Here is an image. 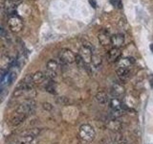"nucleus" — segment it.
I'll return each instance as SVG.
<instances>
[{"instance_id": "1", "label": "nucleus", "mask_w": 153, "mask_h": 144, "mask_svg": "<svg viewBox=\"0 0 153 144\" xmlns=\"http://www.w3.org/2000/svg\"><path fill=\"white\" fill-rule=\"evenodd\" d=\"M79 136L83 142L90 143L96 137V131L90 124H83L79 129Z\"/></svg>"}, {"instance_id": "2", "label": "nucleus", "mask_w": 153, "mask_h": 144, "mask_svg": "<svg viewBox=\"0 0 153 144\" xmlns=\"http://www.w3.org/2000/svg\"><path fill=\"white\" fill-rule=\"evenodd\" d=\"M59 64H71L76 62V54L69 48H62L59 53Z\"/></svg>"}, {"instance_id": "3", "label": "nucleus", "mask_w": 153, "mask_h": 144, "mask_svg": "<svg viewBox=\"0 0 153 144\" xmlns=\"http://www.w3.org/2000/svg\"><path fill=\"white\" fill-rule=\"evenodd\" d=\"M79 57L80 58L81 62H82L84 64H90L91 60H92V57H93V49H92V47H91V45H89L88 43H86V44H83L81 46L79 49Z\"/></svg>"}, {"instance_id": "4", "label": "nucleus", "mask_w": 153, "mask_h": 144, "mask_svg": "<svg viewBox=\"0 0 153 144\" xmlns=\"http://www.w3.org/2000/svg\"><path fill=\"white\" fill-rule=\"evenodd\" d=\"M8 26H9L10 30H11L12 32H14V33L20 32L22 30V28H23L22 19L19 17L18 16H16V14H12V16L9 17Z\"/></svg>"}, {"instance_id": "5", "label": "nucleus", "mask_w": 153, "mask_h": 144, "mask_svg": "<svg viewBox=\"0 0 153 144\" xmlns=\"http://www.w3.org/2000/svg\"><path fill=\"white\" fill-rule=\"evenodd\" d=\"M61 64H59V61L56 60H50L47 62L46 64V69H47V74L46 76H50L51 78H54L57 75L60 69Z\"/></svg>"}, {"instance_id": "6", "label": "nucleus", "mask_w": 153, "mask_h": 144, "mask_svg": "<svg viewBox=\"0 0 153 144\" xmlns=\"http://www.w3.org/2000/svg\"><path fill=\"white\" fill-rule=\"evenodd\" d=\"M31 76V82L33 86L41 85L42 83H44L46 80V74L43 73L42 71H36L35 73L30 74Z\"/></svg>"}, {"instance_id": "7", "label": "nucleus", "mask_w": 153, "mask_h": 144, "mask_svg": "<svg viewBox=\"0 0 153 144\" xmlns=\"http://www.w3.org/2000/svg\"><path fill=\"white\" fill-rule=\"evenodd\" d=\"M110 34L108 31H106L105 29H102V30H100L98 34V38H99V41L100 43L102 44V46L106 47L108 45H110Z\"/></svg>"}, {"instance_id": "8", "label": "nucleus", "mask_w": 153, "mask_h": 144, "mask_svg": "<svg viewBox=\"0 0 153 144\" xmlns=\"http://www.w3.org/2000/svg\"><path fill=\"white\" fill-rule=\"evenodd\" d=\"M123 43H124V36L122 33L115 34V35L111 36V38H110V44H112L113 47L120 48L123 45Z\"/></svg>"}, {"instance_id": "9", "label": "nucleus", "mask_w": 153, "mask_h": 144, "mask_svg": "<svg viewBox=\"0 0 153 144\" xmlns=\"http://www.w3.org/2000/svg\"><path fill=\"white\" fill-rule=\"evenodd\" d=\"M121 55H122L121 49L117 47H113L107 53V59L110 62H115L121 58Z\"/></svg>"}, {"instance_id": "10", "label": "nucleus", "mask_w": 153, "mask_h": 144, "mask_svg": "<svg viewBox=\"0 0 153 144\" xmlns=\"http://www.w3.org/2000/svg\"><path fill=\"white\" fill-rule=\"evenodd\" d=\"M28 116V115L24 114V113H21V112H14L13 116L11 118V124L13 125V126H18V125H20L24 120L26 119V117Z\"/></svg>"}, {"instance_id": "11", "label": "nucleus", "mask_w": 153, "mask_h": 144, "mask_svg": "<svg viewBox=\"0 0 153 144\" xmlns=\"http://www.w3.org/2000/svg\"><path fill=\"white\" fill-rule=\"evenodd\" d=\"M106 127L110 130V131L118 133L123 129V124L121 121H119L116 118H113L106 123Z\"/></svg>"}, {"instance_id": "12", "label": "nucleus", "mask_w": 153, "mask_h": 144, "mask_svg": "<svg viewBox=\"0 0 153 144\" xmlns=\"http://www.w3.org/2000/svg\"><path fill=\"white\" fill-rule=\"evenodd\" d=\"M118 67H122V68H128L130 69V67L135 64V60L130 57H126L123 59L118 60Z\"/></svg>"}, {"instance_id": "13", "label": "nucleus", "mask_w": 153, "mask_h": 144, "mask_svg": "<svg viewBox=\"0 0 153 144\" xmlns=\"http://www.w3.org/2000/svg\"><path fill=\"white\" fill-rule=\"evenodd\" d=\"M96 101L100 105H108L110 97L105 91H99L95 96Z\"/></svg>"}, {"instance_id": "14", "label": "nucleus", "mask_w": 153, "mask_h": 144, "mask_svg": "<svg viewBox=\"0 0 153 144\" xmlns=\"http://www.w3.org/2000/svg\"><path fill=\"white\" fill-rule=\"evenodd\" d=\"M112 92L114 94V97L120 98L126 92V88L122 84H114L112 86Z\"/></svg>"}, {"instance_id": "15", "label": "nucleus", "mask_w": 153, "mask_h": 144, "mask_svg": "<svg viewBox=\"0 0 153 144\" xmlns=\"http://www.w3.org/2000/svg\"><path fill=\"white\" fill-rule=\"evenodd\" d=\"M117 75L119 79L121 81H126L130 76V69L128 68H122V67H118L117 69Z\"/></svg>"}, {"instance_id": "16", "label": "nucleus", "mask_w": 153, "mask_h": 144, "mask_svg": "<svg viewBox=\"0 0 153 144\" xmlns=\"http://www.w3.org/2000/svg\"><path fill=\"white\" fill-rule=\"evenodd\" d=\"M40 129L37 128H33V129H28L26 131L21 133V136H32V137H36L38 134H40Z\"/></svg>"}, {"instance_id": "17", "label": "nucleus", "mask_w": 153, "mask_h": 144, "mask_svg": "<svg viewBox=\"0 0 153 144\" xmlns=\"http://www.w3.org/2000/svg\"><path fill=\"white\" fill-rule=\"evenodd\" d=\"M108 105L110 106V108H111L112 110H120V109H123V103H122V101L120 100L119 98H116V97L110 98Z\"/></svg>"}, {"instance_id": "18", "label": "nucleus", "mask_w": 153, "mask_h": 144, "mask_svg": "<svg viewBox=\"0 0 153 144\" xmlns=\"http://www.w3.org/2000/svg\"><path fill=\"white\" fill-rule=\"evenodd\" d=\"M16 144H37V139L32 136H21Z\"/></svg>"}, {"instance_id": "19", "label": "nucleus", "mask_w": 153, "mask_h": 144, "mask_svg": "<svg viewBox=\"0 0 153 144\" xmlns=\"http://www.w3.org/2000/svg\"><path fill=\"white\" fill-rule=\"evenodd\" d=\"M91 64H92L95 67H99L102 64V58H100L99 55H94L92 57V60H91Z\"/></svg>"}, {"instance_id": "20", "label": "nucleus", "mask_w": 153, "mask_h": 144, "mask_svg": "<svg viewBox=\"0 0 153 144\" xmlns=\"http://www.w3.org/2000/svg\"><path fill=\"white\" fill-rule=\"evenodd\" d=\"M123 109H120V110H112V116L114 118L121 117V116H123Z\"/></svg>"}, {"instance_id": "21", "label": "nucleus", "mask_w": 153, "mask_h": 144, "mask_svg": "<svg viewBox=\"0 0 153 144\" xmlns=\"http://www.w3.org/2000/svg\"><path fill=\"white\" fill-rule=\"evenodd\" d=\"M42 107H43V109L46 110H53V106L50 103H43Z\"/></svg>"}, {"instance_id": "22", "label": "nucleus", "mask_w": 153, "mask_h": 144, "mask_svg": "<svg viewBox=\"0 0 153 144\" xmlns=\"http://www.w3.org/2000/svg\"><path fill=\"white\" fill-rule=\"evenodd\" d=\"M111 3L114 5L115 7H118V8H121V6H122L120 0H111Z\"/></svg>"}, {"instance_id": "23", "label": "nucleus", "mask_w": 153, "mask_h": 144, "mask_svg": "<svg viewBox=\"0 0 153 144\" xmlns=\"http://www.w3.org/2000/svg\"><path fill=\"white\" fill-rule=\"evenodd\" d=\"M6 32H5V30L2 28V27H0V38H4V37H6Z\"/></svg>"}, {"instance_id": "24", "label": "nucleus", "mask_w": 153, "mask_h": 144, "mask_svg": "<svg viewBox=\"0 0 153 144\" xmlns=\"http://www.w3.org/2000/svg\"><path fill=\"white\" fill-rule=\"evenodd\" d=\"M10 1H12V2H13V3H16V4H18L19 2L21 1V0H10Z\"/></svg>"}, {"instance_id": "25", "label": "nucleus", "mask_w": 153, "mask_h": 144, "mask_svg": "<svg viewBox=\"0 0 153 144\" xmlns=\"http://www.w3.org/2000/svg\"><path fill=\"white\" fill-rule=\"evenodd\" d=\"M119 144H130V143L127 142V141H122V142H120Z\"/></svg>"}]
</instances>
